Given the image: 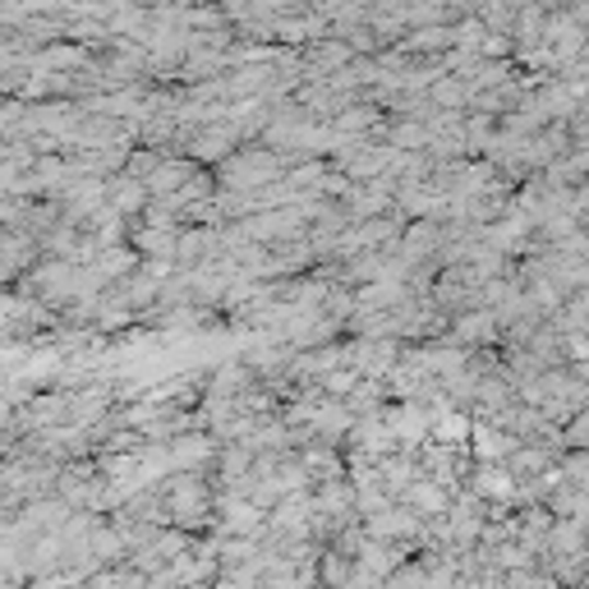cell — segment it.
<instances>
[{"label": "cell", "instance_id": "cell-5", "mask_svg": "<svg viewBox=\"0 0 589 589\" xmlns=\"http://www.w3.org/2000/svg\"><path fill=\"white\" fill-rule=\"evenodd\" d=\"M410 497H414V502H420V507H428V511H438V507H447V497H443V493H433V488H424V484H420V488H410Z\"/></svg>", "mask_w": 589, "mask_h": 589}, {"label": "cell", "instance_id": "cell-3", "mask_svg": "<svg viewBox=\"0 0 589 589\" xmlns=\"http://www.w3.org/2000/svg\"><path fill=\"white\" fill-rule=\"evenodd\" d=\"M516 10H520V0H488V5H484L488 28H493V33H507V28H516Z\"/></svg>", "mask_w": 589, "mask_h": 589}, {"label": "cell", "instance_id": "cell-1", "mask_svg": "<svg viewBox=\"0 0 589 589\" xmlns=\"http://www.w3.org/2000/svg\"><path fill=\"white\" fill-rule=\"evenodd\" d=\"M553 516H566V520H585L589 526V488L572 484V479H562V484L549 493V502H543Z\"/></svg>", "mask_w": 589, "mask_h": 589}, {"label": "cell", "instance_id": "cell-2", "mask_svg": "<svg viewBox=\"0 0 589 589\" xmlns=\"http://www.w3.org/2000/svg\"><path fill=\"white\" fill-rule=\"evenodd\" d=\"M474 488L484 493V497H493V502H516V474L507 470V466H484L479 470V479H474Z\"/></svg>", "mask_w": 589, "mask_h": 589}, {"label": "cell", "instance_id": "cell-4", "mask_svg": "<svg viewBox=\"0 0 589 589\" xmlns=\"http://www.w3.org/2000/svg\"><path fill=\"white\" fill-rule=\"evenodd\" d=\"M493 327H497V322H493L488 314H484V318H466V322H461V337H466V341H493Z\"/></svg>", "mask_w": 589, "mask_h": 589}]
</instances>
